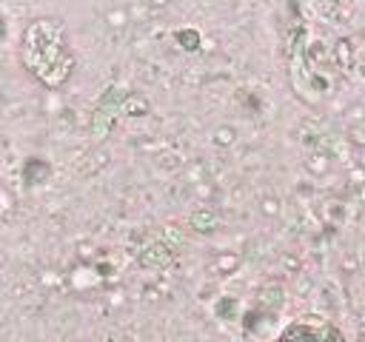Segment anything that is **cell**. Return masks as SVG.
I'll list each match as a JSON object with an SVG mask.
<instances>
[{
    "label": "cell",
    "instance_id": "obj_1",
    "mask_svg": "<svg viewBox=\"0 0 365 342\" xmlns=\"http://www.w3.org/2000/svg\"><path fill=\"white\" fill-rule=\"evenodd\" d=\"M23 63L46 86H60L71 71V51L54 20H34L23 34Z\"/></svg>",
    "mask_w": 365,
    "mask_h": 342
},
{
    "label": "cell",
    "instance_id": "obj_2",
    "mask_svg": "<svg viewBox=\"0 0 365 342\" xmlns=\"http://www.w3.org/2000/svg\"><path fill=\"white\" fill-rule=\"evenodd\" d=\"M277 342H345L339 328L322 322V319H299L291 322Z\"/></svg>",
    "mask_w": 365,
    "mask_h": 342
}]
</instances>
